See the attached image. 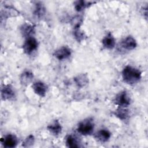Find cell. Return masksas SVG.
<instances>
[{
	"label": "cell",
	"instance_id": "obj_21",
	"mask_svg": "<svg viewBox=\"0 0 148 148\" xmlns=\"http://www.w3.org/2000/svg\"><path fill=\"white\" fill-rule=\"evenodd\" d=\"M4 17L8 18L10 17H15L19 14V12L14 8L11 6H6L5 8Z\"/></svg>",
	"mask_w": 148,
	"mask_h": 148
},
{
	"label": "cell",
	"instance_id": "obj_20",
	"mask_svg": "<svg viewBox=\"0 0 148 148\" xmlns=\"http://www.w3.org/2000/svg\"><path fill=\"white\" fill-rule=\"evenodd\" d=\"M73 35L75 39L78 42H81L83 41L87 38L86 34L80 29V27L73 28Z\"/></svg>",
	"mask_w": 148,
	"mask_h": 148
},
{
	"label": "cell",
	"instance_id": "obj_1",
	"mask_svg": "<svg viewBox=\"0 0 148 148\" xmlns=\"http://www.w3.org/2000/svg\"><path fill=\"white\" fill-rule=\"evenodd\" d=\"M123 81L127 84L132 85L138 83L142 78L141 71L131 65L125 66L122 71Z\"/></svg>",
	"mask_w": 148,
	"mask_h": 148
},
{
	"label": "cell",
	"instance_id": "obj_4",
	"mask_svg": "<svg viewBox=\"0 0 148 148\" xmlns=\"http://www.w3.org/2000/svg\"><path fill=\"white\" fill-rule=\"evenodd\" d=\"M131 99L126 91H122L119 92L115 97L113 102L118 107L127 108L130 105Z\"/></svg>",
	"mask_w": 148,
	"mask_h": 148
},
{
	"label": "cell",
	"instance_id": "obj_3",
	"mask_svg": "<svg viewBox=\"0 0 148 148\" xmlns=\"http://www.w3.org/2000/svg\"><path fill=\"white\" fill-rule=\"evenodd\" d=\"M39 46L38 41L34 36L26 38L23 46L22 49L25 54L31 55L37 50Z\"/></svg>",
	"mask_w": 148,
	"mask_h": 148
},
{
	"label": "cell",
	"instance_id": "obj_6",
	"mask_svg": "<svg viewBox=\"0 0 148 148\" xmlns=\"http://www.w3.org/2000/svg\"><path fill=\"white\" fill-rule=\"evenodd\" d=\"M72 51L71 49L66 46H63L55 50L53 55L56 59L59 61H63L68 59L71 57Z\"/></svg>",
	"mask_w": 148,
	"mask_h": 148
},
{
	"label": "cell",
	"instance_id": "obj_16",
	"mask_svg": "<svg viewBox=\"0 0 148 148\" xmlns=\"http://www.w3.org/2000/svg\"><path fill=\"white\" fill-rule=\"evenodd\" d=\"M34 77V74L30 71H24L20 76V83L23 86H27L29 84Z\"/></svg>",
	"mask_w": 148,
	"mask_h": 148
},
{
	"label": "cell",
	"instance_id": "obj_2",
	"mask_svg": "<svg viewBox=\"0 0 148 148\" xmlns=\"http://www.w3.org/2000/svg\"><path fill=\"white\" fill-rule=\"evenodd\" d=\"M94 126L93 120L91 118H87L79 123L77 127V131L80 134L83 136L90 135L94 131Z\"/></svg>",
	"mask_w": 148,
	"mask_h": 148
},
{
	"label": "cell",
	"instance_id": "obj_10",
	"mask_svg": "<svg viewBox=\"0 0 148 148\" xmlns=\"http://www.w3.org/2000/svg\"><path fill=\"white\" fill-rule=\"evenodd\" d=\"M20 31L22 36L26 39L33 36L35 31V27L29 23H24L20 27Z\"/></svg>",
	"mask_w": 148,
	"mask_h": 148
},
{
	"label": "cell",
	"instance_id": "obj_15",
	"mask_svg": "<svg viewBox=\"0 0 148 148\" xmlns=\"http://www.w3.org/2000/svg\"><path fill=\"white\" fill-rule=\"evenodd\" d=\"M46 12V8L42 2H38L35 4L33 14L36 17L38 18H42L45 16Z\"/></svg>",
	"mask_w": 148,
	"mask_h": 148
},
{
	"label": "cell",
	"instance_id": "obj_8",
	"mask_svg": "<svg viewBox=\"0 0 148 148\" xmlns=\"http://www.w3.org/2000/svg\"><path fill=\"white\" fill-rule=\"evenodd\" d=\"M18 142L17 138L13 134H8L1 139L3 146L6 148L15 147L18 144Z\"/></svg>",
	"mask_w": 148,
	"mask_h": 148
},
{
	"label": "cell",
	"instance_id": "obj_18",
	"mask_svg": "<svg viewBox=\"0 0 148 148\" xmlns=\"http://www.w3.org/2000/svg\"><path fill=\"white\" fill-rule=\"evenodd\" d=\"M95 2L91 1H86L83 0H78L74 2V8L77 12H81L85 9L90 7Z\"/></svg>",
	"mask_w": 148,
	"mask_h": 148
},
{
	"label": "cell",
	"instance_id": "obj_19",
	"mask_svg": "<svg viewBox=\"0 0 148 148\" xmlns=\"http://www.w3.org/2000/svg\"><path fill=\"white\" fill-rule=\"evenodd\" d=\"M65 144L68 147L74 148L80 147L79 141L77 138L72 134H69L66 136Z\"/></svg>",
	"mask_w": 148,
	"mask_h": 148
},
{
	"label": "cell",
	"instance_id": "obj_17",
	"mask_svg": "<svg viewBox=\"0 0 148 148\" xmlns=\"http://www.w3.org/2000/svg\"><path fill=\"white\" fill-rule=\"evenodd\" d=\"M74 82L78 87L82 88L88 83V77L86 73H81L74 78Z\"/></svg>",
	"mask_w": 148,
	"mask_h": 148
},
{
	"label": "cell",
	"instance_id": "obj_12",
	"mask_svg": "<svg viewBox=\"0 0 148 148\" xmlns=\"http://www.w3.org/2000/svg\"><path fill=\"white\" fill-rule=\"evenodd\" d=\"M102 44L104 48L113 49L116 45V39L111 32L107 33L102 39Z\"/></svg>",
	"mask_w": 148,
	"mask_h": 148
},
{
	"label": "cell",
	"instance_id": "obj_5",
	"mask_svg": "<svg viewBox=\"0 0 148 148\" xmlns=\"http://www.w3.org/2000/svg\"><path fill=\"white\" fill-rule=\"evenodd\" d=\"M1 98L3 101L13 100L16 97V91L14 87L9 84H4L1 90Z\"/></svg>",
	"mask_w": 148,
	"mask_h": 148
},
{
	"label": "cell",
	"instance_id": "obj_14",
	"mask_svg": "<svg viewBox=\"0 0 148 148\" xmlns=\"http://www.w3.org/2000/svg\"><path fill=\"white\" fill-rule=\"evenodd\" d=\"M111 136V133L108 130L101 129L97 131L95 135V138L101 143L108 142Z\"/></svg>",
	"mask_w": 148,
	"mask_h": 148
},
{
	"label": "cell",
	"instance_id": "obj_23",
	"mask_svg": "<svg viewBox=\"0 0 148 148\" xmlns=\"http://www.w3.org/2000/svg\"><path fill=\"white\" fill-rule=\"evenodd\" d=\"M83 23V17L80 16H76L73 17L71 20V24L73 26V28L80 27Z\"/></svg>",
	"mask_w": 148,
	"mask_h": 148
},
{
	"label": "cell",
	"instance_id": "obj_13",
	"mask_svg": "<svg viewBox=\"0 0 148 148\" xmlns=\"http://www.w3.org/2000/svg\"><path fill=\"white\" fill-rule=\"evenodd\" d=\"M113 114L121 121H127L129 119L130 113L127 108L118 107L116 110L113 112Z\"/></svg>",
	"mask_w": 148,
	"mask_h": 148
},
{
	"label": "cell",
	"instance_id": "obj_11",
	"mask_svg": "<svg viewBox=\"0 0 148 148\" xmlns=\"http://www.w3.org/2000/svg\"><path fill=\"white\" fill-rule=\"evenodd\" d=\"M47 130L53 136H58L62 132V126L58 120H54L47 126Z\"/></svg>",
	"mask_w": 148,
	"mask_h": 148
},
{
	"label": "cell",
	"instance_id": "obj_7",
	"mask_svg": "<svg viewBox=\"0 0 148 148\" xmlns=\"http://www.w3.org/2000/svg\"><path fill=\"white\" fill-rule=\"evenodd\" d=\"M32 88L34 93L40 97H45L46 95L48 87L45 83L41 81H38L33 83Z\"/></svg>",
	"mask_w": 148,
	"mask_h": 148
},
{
	"label": "cell",
	"instance_id": "obj_22",
	"mask_svg": "<svg viewBox=\"0 0 148 148\" xmlns=\"http://www.w3.org/2000/svg\"><path fill=\"white\" fill-rule=\"evenodd\" d=\"M35 142V137L33 135L30 134L27 136L23 142L22 146L24 147H29L32 146Z\"/></svg>",
	"mask_w": 148,
	"mask_h": 148
},
{
	"label": "cell",
	"instance_id": "obj_9",
	"mask_svg": "<svg viewBox=\"0 0 148 148\" xmlns=\"http://www.w3.org/2000/svg\"><path fill=\"white\" fill-rule=\"evenodd\" d=\"M120 45L123 49L128 51H130L134 50L136 47L137 42L133 36L128 35L121 40Z\"/></svg>",
	"mask_w": 148,
	"mask_h": 148
}]
</instances>
